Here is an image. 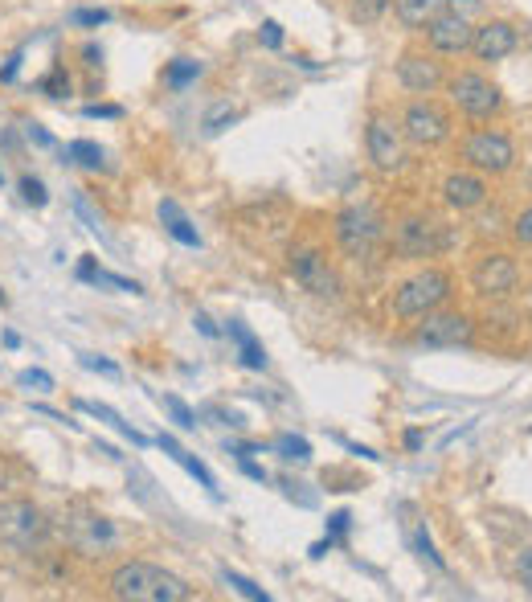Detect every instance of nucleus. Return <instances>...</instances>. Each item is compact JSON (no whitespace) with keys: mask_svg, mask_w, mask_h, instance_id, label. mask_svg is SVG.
Here are the masks:
<instances>
[{"mask_svg":"<svg viewBox=\"0 0 532 602\" xmlns=\"http://www.w3.org/2000/svg\"><path fill=\"white\" fill-rule=\"evenodd\" d=\"M442 246H447V226L430 218V213L397 222V230H393V250L402 258H434Z\"/></svg>","mask_w":532,"mask_h":602,"instance_id":"6","label":"nucleus"},{"mask_svg":"<svg viewBox=\"0 0 532 602\" xmlns=\"http://www.w3.org/2000/svg\"><path fill=\"white\" fill-rule=\"evenodd\" d=\"M86 115H91V119H95V115H99V119H115L119 107H86Z\"/></svg>","mask_w":532,"mask_h":602,"instance_id":"40","label":"nucleus"},{"mask_svg":"<svg viewBox=\"0 0 532 602\" xmlns=\"http://www.w3.org/2000/svg\"><path fill=\"white\" fill-rule=\"evenodd\" d=\"M402 123H393L389 115H373L369 119V132H365V144H369V160L377 172H397L406 164V144H402Z\"/></svg>","mask_w":532,"mask_h":602,"instance_id":"10","label":"nucleus"},{"mask_svg":"<svg viewBox=\"0 0 532 602\" xmlns=\"http://www.w3.org/2000/svg\"><path fill=\"white\" fill-rule=\"evenodd\" d=\"M160 447H164V451H168L172 459H176V455H181V443H176L172 435H160Z\"/></svg>","mask_w":532,"mask_h":602,"instance_id":"41","label":"nucleus"},{"mask_svg":"<svg viewBox=\"0 0 532 602\" xmlns=\"http://www.w3.org/2000/svg\"><path fill=\"white\" fill-rule=\"evenodd\" d=\"M197 328H201V332H205V336H217V324H213V320H209V316H205V312H201V316H197Z\"/></svg>","mask_w":532,"mask_h":602,"instance_id":"42","label":"nucleus"},{"mask_svg":"<svg viewBox=\"0 0 532 602\" xmlns=\"http://www.w3.org/2000/svg\"><path fill=\"white\" fill-rule=\"evenodd\" d=\"M82 365H86V369H99V373H111V377L119 373L111 361H99V357H82Z\"/></svg>","mask_w":532,"mask_h":602,"instance_id":"37","label":"nucleus"},{"mask_svg":"<svg viewBox=\"0 0 532 602\" xmlns=\"http://www.w3.org/2000/svg\"><path fill=\"white\" fill-rule=\"evenodd\" d=\"M279 451H283V459H312V447H307V439H295V435H283L279 443H275Z\"/></svg>","mask_w":532,"mask_h":602,"instance_id":"28","label":"nucleus"},{"mask_svg":"<svg viewBox=\"0 0 532 602\" xmlns=\"http://www.w3.org/2000/svg\"><path fill=\"white\" fill-rule=\"evenodd\" d=\"M160 402H164V410H168V414L176 418V426H181V430H193V426H197V414H193V410H189V406H185L181 398H172V394H164Z\"/></svg>","mask_w":532,"mask_h":602,"instance_id":"24","label":"nucleus"},{"mask_svg":"<svg viewBox=\"0 0 532 602\" xmlns=\"http://www.w3.org/2000/svg\"><path fill=\"white\" fill-rule=\"evenodd\" d=\"M389 9V0H357V17L361 21H381Z\"/></svg>","mask_w":532,"mask_h":602,"instance_id":"31","label":"nucleus"},{"mask_svg":"<svg viewBox=\"0 0 532 602\" xmlns=\"http://www.w3.org/2000/svg\"><path fill=\"white\" fill-rule=\"evenodd\" d=\"M442 197H447L451 209L467 213V209H479L487 201V185L479 172H451L447 181H442Z\"/></svg>","mask_w":532,"mask_h":602,"instance_id":"17","label":"nucleus"},{"mask_svg":"<svg viewBox=\"0 0 532 602\" xmlns=\"http://www.w3.org/2000/svg\"><path fill=\"white\" fill-rule=\"evenodd\" d=\"M402 136L414 144V148H438L442 140L451 136V115L442 111L438 103L430 99H414L402 115Z\"/></svg>","mask_w":532,"mask_h":602,"instance_id":"7","label":"nucleus"},{"mask_svg":"<svg viewBox=\"0 0 532 602\" xmlns=\"http://www.w3.org/2000/svg\"><path fill=\"white\" fill-rule=\"evenodd\" d=\"M17 66H21V54H13V58H9V66L0 70V82H13V78H17Z\"/></svg>","mask_w":532,"mask_h":602,"instance_id":"38","label":"nucleus"},{"mask_svg":"<svg viewBox=\"0 0 532 602\" xmlns=\"http://www.w3.org/2000/svg\"><path fill=\"white\" fill-rule=\"evenodd\" d=\"M0 308H5V291H0Z\"/></svg>","mask_w":532,"mask_h":602,"instance_id":"44","label":"nucleus"},{"mask_svg":"<svg viewBox=\"0 0 532 602\" xmlns=\"http://www.w3.org/2000/svg\"><path fill=\"white\" fill-rule=\"evenodd\" d=\"M463 160L475 168V172H508L516 164V148L504 132H492V127H483V132H471L463 140Z\"/></svg>","mask_w":532,"mask_h":602,"instance_id":"9","label":"nucleus"},{"mask_svg":"<svg viewBox=\"0 0 532 602\" xmlns=\"http://www.w3.org/2000/svg\"><path fill=\"white\" fill-rule=\"evenodd\" d=\"M234 119H238V111H234L230 103H217V107H209V115H205V132H209V136H217L221 127H230Z\"/></svg>","mask_w":532,"mask_h":602,"instance_id":"23","label":"nucleus"},{"mask_svg":"<svg viewBox=\"0 0 532 602\" xmlns=\"http://www.w3.org/2000/svg\"><path fill=\"white\" fill-rule=\"evenodd\" d=\"M475 332V324L463 312H426L418 324V344L426 349H455V344H467Z\"/></svg>","mask_w":532,"mask_h":602,"instance_id":"11","label":"nucleus"},{"mask_svg":"<svg viewBox=\"0 0 532 602\" xmlns=\"http://www.w3.org/2000/svg\"><path fill=\"white\" fill-rule=\"evenodd\" d=\"M471 50H475L479 62H500L516 50V29L508 21H483L471 33Z\"/></svg>","mask_w":532,"mask_h":602,"instance_id":"16","label":"nucleus"},{"mask_svg":"<svg viewBox=\"0 0 532 602\" xmlns=\"http://www.w3.org/2000/svg\"><path fill=\"white\" fill-rule=\"evenodd\" d=\"M258 41H262L266 50H279V46H283V25H279V21H262Z\"/></svg>","mask_w":532,"mask_h":602,"instance_id":"30","label":"nucleus"},{"mask_svg":"<svg viewBox=\"0 0 532 602\" xmlns=\"http://www.w3.org/2000/svg\"><path fill=\"white\" fill-rule=\"evenodd\" d=\"M512 238H516L520 246H532V209H524L520 218H516V226H512Z\"/></svg>","mask_w":532,"mask_h":602,"instance_id":"32","label":"nucleus"},{"mask_svg":"<svg viewBox=\"0 0 532 602\" xmlns=\"http://www.w3.org/2000/svg\"><path fill=\"white\" fill-rule=\"evenodd\" d=\"M160 222H164V230H168L176 242H185V246H201V234L189 226V218L181 213V205H176V201H160Z\"/></svg>","mask_w":532,"mask_h":602,"instance_id":"18","label":"nucleus"},{"mask_svg":"<svg viewBox=\"0 0 532 602\" xmlns=\"http://www.w3.org/2000/svg\"><path fill=\"white\" fill-rule=\"evenodd\" d=\"M201 74V62H189V58H176L172 66H168V86H185V82H193Z\"/></svg>","mask_w":532,"mask_h":602,"instance_id":"22","label":"nucleus"},{"mask_svg":"<svg viewBox=\"0 0 532 602\" xmlns=\"http://www.w3.org/2000/svg\"><path fill=\"white\" fill-rule=\"evenodd\" d=\"M242 471H246V476H250V480H258V484L266 480V471H262L258 463H250V459H242Z\"/></svg>","mask_w":532,"mask_h":602,"instance_id":"39","label":"nucleus"},{"mask_svg":"<svg viewBox=\"0 0 532 602\" xmlns=\"http://www.w3.org/2000/svg\"><path fill=\"white\" fill-rule=\"evenodd\" d=\"M0 181H5V172H0Z\"/></svg>","mask_w":532,"mask_h":602,"instance_id":"45","label":"nucleus"},{"mask_svg":"<svg viewBox=\"0 0 532 602\" xmlns=\"http://www.w3.org/2000/svg\"><path fill=\"white\" fill-rule=\"evenodd\" d=\"M385 234V222H381V213L373 205H348L340 209V218H336V242L344 254L352 258H365Z\"/></svg>","mask_w":532,"mask_h":602,"instance_id":"4","label":"nucleus"},{"mask_svg":"<svg viewBox=\"0 0 532 602\" xmlns=\"http://www.w3.org/2000/svg\"><path fill=\"white\" fill-rule=\"evenodd\" d=\"M21 197H25L29 205H37V209H41V205H46V201H50V193H46V185H41L37 177H21Z\"/></svg>","mask_w":532,"mask_h":602,"instance_id":"29","label":"nucleus"},{"mask_svg":"<svg viewBox=\"0 0 532 602\" xmlns=\"http://www.w3.org/2000/svg\"><path fill=\"white\" fill-rule=\"evenodd\" d=\"M50 537V521L33 500H0V545L41 549Z\"/></svg>","mask_w":532,"mask_h":602,"instance_id":"3","label":"nucleus"},{"mask_svg":"<svg viewBox=\"0 0 532 602\" xmlns=\"http://www.w3.org/2000/svg\"><path fill=\"white\" fill-rule=\"evenodd\" d=\"M66 537H70V545H74L78 553H103V549L115 545V525L107 521V516H99V512L78 508V512H70Z\"/></svg>","mask_w":532,"mask_h":602,"instance_id":"15","label":"nucleus"},{"mask_svg":"<svg viewBox=\"0 0 532 602\" xmlns=\"http://www.w3.org/2000/svg\"><path fill=\"white\" fill-rule=\"evenodd\" d=\"M393 9L406 25H426L438 13V0H393Z\"/></svg>","mask_w":532,"mask_h":602,"instance_id":"20","label":"nucleus"},{"mask_svg":"<svg viewBox=\"0 0 532 602\" xmlns=\"http://www.w3.org/2000/svg\"><path fill=\"white\" fill-rule=\"evenodd\" d=\"M397 82H402L410 95H434L438 86H447V70H442V62L434 54L410 50L397 62Z\"/></svg>","mask_w":532,"mask_h":602,"instance_id":"14","label":"nucleus"},{"mask_svg":"<svg viewBox=\"0 0 532 602\" xmlns=\"http://www.w3.org/2000/svg\"><path fill=\"white\" fill-rule=\"evenodd\" d=\"M226 582H230V586H234V590H238L242 598H254V602H266V590H262V586H254L250 578H242L238 570H226Z\"/></svg>","mask_w":532,"mask_h":602,"instance_id":"27","label":"nucleus"},{"mask_svg":"<svg viewBox=\"0 0 532 602\" xmlns=\"http://www.w3.org/2000/svg\"><path fill=\"white\" fill-rule=\"evenodd\" d=\"M107 21H111L107 9H78L74 13V25H107Z\"/></svg>","mask_w":532,"mask_h":602,"instance_id":"33","label":"nucleus"},{"mask_svg":"<svg viewBox=\"0 0 532 602\" xmlns=\"http://www.w3.org/2000/svg\"><path fill=\"white\" fill-rule=\"evenodd\" d=\"M447 91H451V103H455L467 119H492V115L504 107L500 86L487 82V78L475 74V70H463V74L447 78Z\"/></svg>","mask_w":532,"mask_h":602,"instance_id":"5","label":"nucleus"},{"mask_svg":"<svg viewBox=\"0 0 532 602\" xmlns=\"http://www.w3.org/2000/svg\"><path fill=\"white\" fill-rule=\"evenodd\" d=\"M41 91H46L50 99H62V95H70V78H66V70H62V66H54L46 78H41Z\"/></svg>","mask_w":532,"mask_h":602,"instance_id":"25","label":"nucleus"},{"mask_svg":"<svg viewBox=\"0 0 532 602\" xmlns=\"http://www.w3.org/2000/svg\"><path fill=\"white\" fill-rule=\"evenodd\" d=\"M471 21L459 13V9H442L426 21V41L438 50V54H463L471 50Z\"/></svg>","mask_w":532,"mask_h":602,"instance_id":"13","label":"nucleus"},{"mask_svg":"<svg viewBox=\"0 0 532 602\" xmlns=\"http://www.w3.org/2000/svg\"><path fill=\"white\" fill-rule=\"evenodd\" d=\"M176 463H185V467L193 471V476H197V480H201V484H205V488H209V492L217 496V480H213V471H209V467H205L201 459H193L189 451H181V455H176Z\"/></svg>","mask_w":532,"mask_h":602,"instance_id":"26","label":"nucleus"},{"mask_svg":"<svg viewBox=\"0 0 532 602\" xmlns=\"http://www.w3.org/2000/svg\"><path fill=\"white\" fill-rule=\"evenodd\" d=\"M291 275H295V283L303 291H312L316 299H336L340 295V275L332 271L324 250H316V246H299L291 254Z\"/></svg>","mask_w":532,"mask_h":602,"instance_id":"8","label":"nucleus"},{"mask_svg":"<svg viewBox=\"0 0 532 602\" xmlns=\"http://www.w3.org/2000/svg\"><path fill=\"white\" fill-rule=\"evenodd\" d=\"M516 578H520V586L532 594V549H528V553H520V562H516Z\"/></svg>","mask_w":532,"mask_h":602,"instance_id":"35","label":"nucleus"},{"mask_svg":"<svg viewBox=\"0 0 532 602\" xmlns=\"http://www.w3.org/2000/svg\"><path fill=\"white\" fill-rule=\"evenodd\" d=\"M21 385H37V390H54V377L41 373V369H25L21 373Z\"/></svg>","mask_w":532,"mask_h":602,"instance_id":"34","label":"nucleus"},{"mask_svg":"<svg viewBox=\"0 0 532 602\" xmlns=\"http://www.w3.org/2000/svg\"><path fill=\"white\" fill-rule=\"evenodd\" d=\"M447 295H451V275L438 271V267H426V271H418L414 279H406L402 287H397L393 312L402 320H422L426 312L447 304Z\"/></svg>","mask_w":532,"mask_h":602,"instance_id":"2","label":"nucleus"},{"mask_svg":"<svg viewBox=\"0 0 532 602\" xmlns=\"http://www.w3.org/2000/svg\"><path fill=\"white\" fill-rule=\"evenodd\" d=\"M230 336L238 340V353H242V365L246 369H266V353H262V344L250 336V328L242 320H230Z\"/></svg>","mask_w":532,"mask_h":602,"instance_id":"19","label":"nucleus"},{"mask_svg":"<svg viewBox=\"0 0 532 602\" xmlns=\"http://www.w3.org/2000/svg\"><path fill=\"white\" fill-rule=\"evenodd\" d=\"M348 529V512H336L332 516V533H344Z\"/></svg>","mask_w":532,"mask_h":602,"instance_id":"43","label":"nucleus"},{"mask_svg":"<svg viewBox=\"0 0 532 602\" xmlns=\"http://www.w3.org/2000/svg\"><path fill=\"white\" fill-rule=\"evenodd\" d=\"M25 132H29V140H33V144H41V148H54V136L46 132V127H37V123H29Z\"/></svg>","mask_w":532,"mask_h":602,"instance_id":"36","label":"nucleus"},{"mask_svg":"<svg viewBox=\"0 0 532 602\" xmlns=\"http://www.w3.org/2000/svg\"><path fill=\"white\" fill-rule=\"evenodd\" d=\"M516 283H520V271H516V263H512L508 254H483L479 263L471 267V287H475L479 295H487V299L512 295Z\"/></svg>","mask_w":532,"mask_h":602,"instance_id":"12","label":"nucleus"},{"mask_svg":"<svg viewBox=\"0 0 532 602\" xmlns=\"http://www.w3.org/2000/svg\"><path fill=\"white\" fill-rule=\"evenodd\" d=\"M107 590L119 602H185L193 594L185 578H176L172 570L152 562H123L107 578Z\"/></svg>","mask_w":532,"mask_h":602,"instance_id":"1","label":"nucleus"},{"mask_svg":"<svg viewBox=\"0 0 532 602\" xmlns=\"http://www.w3.org/2000/svg\"><path fill=\"white\" fill-rule=\"evenodd\" d=\"M70 160H74V164H82V168H91V172L107 168L103 148H99V144H91V140H74V144H70Z\"/></svg>","mask_w":532,"mask_h":602,"instance_id":"21","label":"nucleus"}]
</instances>
